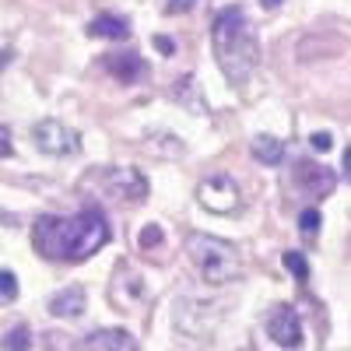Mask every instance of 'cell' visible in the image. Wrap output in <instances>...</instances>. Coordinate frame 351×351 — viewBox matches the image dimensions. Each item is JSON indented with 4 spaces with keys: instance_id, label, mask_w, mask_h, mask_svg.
I'll return each instance as SVG.
<instances>
[{
    "instance_id": "cell-20",
    "label": "cell",
    "mask_w": 351,
    "mask_h": 351,
    "mask_svg": "<svg viewBox=\"0 0 351 351\" xmlns=\"http://www.w3.org/2000/svg\"><path fill=\"white\" fill-rule=\"evenodd\" d=\"M193 4H197V0H169V4H165V14H186Z\"/></svg>"
},
{
    "instance_id": "cell-13",
    "label": "cell",
    "mask_w": 351,
    "mask_h": 351,
    "mask_svg": "<svg viewBox=\"0 0 351 351\" xmlns=\"http://www.w3.org/2000/svg\"><path fill=\"white\" fill-rule=\"evenodd\" d=\"M250 152H253V158L263 162V165H281V158H285V144H281L278 137H271V134H256L253 144H250Z\"/></svg>"
},
{
    "instance_id": "cell-15",
    "label": "cell",
    "mask_w": 351,
    "mask_h": 351,
    "mask_svg": "<svg viewBox=\"0 0 351 351\" xmlns=\"http://www.w3.org/2000/svg\"><path fill=\"white\" fill-rule=\"evenodd\" d=\"M18 299V278L11 271H0V306H8Z\"/></svg>"
},
{
    "instance_id": "cell-7",
    "label": "cell",
    "mask_w": 351,
    "mask_h": 351,
    "mask_svg": "<svg viewBox=\"0 0 351 351\" xmlns=\"http://www.w3.org/2000/svg\"><path fill=\"white\" fill-rule=\"evenodd\" d=\"M291 183L309 197H327L337 183V176H334V169L319 165V162H299L295 169H291Z\"/></svg>"
},
{
    "instance_id": "cell-18",
    "label": "cell",
    "mask_w": 351,
    "mask_h": 351,
    "mask_svg": "<svg viewBox=\"0 0 351 351\" xmlns=\"http://www.w3.org/2000/svg\"><path fill=\"white\" fill-rule=\"evenodd\" d=\"M137 243H141V250L158 246V243H162V228H158V225H148V228H144L141 236H137Z\"/></svg>"
},
{
    "instance_id": "cell-3",
    "label": "cell",
    "mask_w": 351,
    "mask_h": 351,
    "mask_svg": "<svg viewBox=\"0 0 351 351\" xmlns=\"http://www.w3.org/2000/svg\"><path fill=\"white\" fill-rule=\"evenodd\" d=\"M186 253H190V263L197 267V274L208 285H225V281H236L243 274L239 250L225 239L193 232V236H186Z\"/></svg>"
},
{
    "instance_id": "cell-22",
    "label": "cell",
    "mask_w": 351,
    "mask_h": 351,
    "mask_svg": "<svg viewBox=\"0 0 351 351\" xmlns=\"http://www.w3.org/2000/svg\"><path fill=\"white\" fill-rule=\"evenodd\" d=\"M155 49H162V53H169V56H172V53H176V43H172V39H165V36H155Z\"/></svg>"
},
{
    "instance_id": "cell-5",
    "label": "cell",
    "mask_w": 351,
    "mask_h": 351,
    "mask_svg": "<svg viewBox=\"0 0 351 351\" xmlns=\"http://www.w3.org/2000/svg\"><path fill=\"white\" fill-rule=\"evenodd\" d=\"M32 137H36V148L43 155L64 158V155H77L81 152V134L74 127L60 123V120H39L36 130H32Z\"/></svg>"
},
{
    "instance_id": "cell-17",
    "label": "cell",
    "mask_w": 351,
    "mask_h": 351,
    "mask_svg": "<svg viewBox=\"0 0 351 351\" xmlns=\"http://www.w3.org/2000/svg\"><path fill=\"white\" fill-rule=\"evenodd\" d=\"M285 267L295 274L299 281H309V263H306L302 253H285Z\"/></svg>"
},
{
    "instance_id": "cell-23",
    "label": "cell",
    "mask_w": 351,
    "mask_h": 351,
    "mask_svg": "<svg viewBox=\"0 0 351 351\" xmlns=\"http://www.w3.org/2000/svg\"><path fill=\"white\" fill-rule=\"evenodd\" d=\"M344 180H348V183H351V148H348V152H344Z\"/></svg>"
},
{
    "instance_id": "cell-14",
    "label": "cell",
    "mask_w": 351,
    "mask_h": 351,
    "mask_svg": "<svg viewBox=\"0 0 351 351\" xmlns=\"http://www.w3.org/2000/svg\"><path fill=\"white\" fill-rule=\"evenodd\" d=\"M28 344H32V330L25 324H18V327L8 330L4 341H0V351H28Z\"/></svg>"
},
{
    "instance_id": "cell-8",
    "label": "cell",
    "mask_w": 351,
    "mask_h": 351,
    "mask_svg": "<svg viewBox=\"0 0 351 351\" xmlns=\"http://www.w3.org/2000/svg\"><path fill=\"white\" fill-rule=\"evenodd\" d=\"M267 337L281 348H299L302 344V324H299V313L291 306H278L267 316Z\"/></svg>"
},
{
    "instance_id": "cell-4",
    "label": "cell",
    "mask_w": 351,
    "mask_h": 351,
    "mask_svg": "<svg viewBox=\"0 0 351 351\" xmlns=\"http://www.w3.org/2000/svg\"><path fill=\"white\" fill-rule=\"evenodd\" d=\"M197 200H200V208H208L211 215H232V211H239L243 193H239V186H236L232 176L215 172V176H208V180H200Z\"/></svg>"
},
{
    "instance_id": "cell-16",
    "label": "cell",
    "mask_w": 351,
    "mask_h": 351,
    "mask_svg": "<svg viewBox=\"0 0 351 351\" xmlns=\"http://www.w3.org/2000/svg\"><path fill=\"white\" fill-rule=\"evenodd\" d=\"M299 232H302L306 239H316V232H319V211L316 208H309V211L299 215Z\"/></svg>"
},
{
    "instance_id": "cell-12",
    "label": "cell",
    "mask_w": 351,
    "mask_h": 351,
    "mask_svg": "<svg viewBox=\"0 0 351 351\" xmlns=\"http://www.w3.org/2000/svg\"><path fill=\"white\" fill-rule=\"evenodd\" d=\"M88 36H95V39H112V43H123V39H130V25H127V18H116V14H99V18H92V25H88Z\"/></svg>"
},
{
    "instance_id": "cell-24",
    "label": "cell",
    "mask_w": 351,
    "mask_h": 351,
    "mask_svg": "<svg viewBox=\"0 0 351 351\" xmlns=\"http://www.w3.org/2000/svg\"><path fill=\"white\" fill-rule=\"evenodd\" d=\"M260 4H263V8H267V11H274V8L281 4V0H260Z\"/></svg>"
},
{
    "instance_id": "cell-19",
    "label": "cell",
    "mask_w": 351,
    "mask_h": 351,
    "mask_svg": "<svg viewBox=\"0 0 351 351\" xmlns=\"http://www.w3.org/2000/svg\"><path fill=\"white\" fill-rule=\"evenodd\" d=\"M309 148H313V152H330V148H334V137L319 130V134H313V137H309Z\"/></svg>"
},
{
    "instance_id": "cell-6",
    "label": "cell",
    "mask_w": 351,
    "mask_h": 351,
    "mask_svg": "<svg viewBox=\"0 0 351 351\" xmlns=\"http://www.w3.org/2000/svg\"><path fill=\"white\" fill-rule=\"evenodd\" d=\"M99 183L109 200H120V204H137L148 197V180L137 169H106L99 172Z\"/></svg>"
},
{
    "instance_id": "cell-10",
    "label": "cell",
    "mask_w": 351,
    "mask_h": 351,
    "mask_svg": "<svg viewBox=\"0 0 351 351\" xmlns=\"http://www.w3.org/2000/svg\"><path fill=\"white\" fill-rule=\"evenodd\" d=\"M106 71H109L112 77H120L123 84H137V81L148 77V64H144L137 53H120V56H109V60H106Z\"/></svg>"
},
{
    "instance_id": "cell-11",
    "label": "cell",
    "mask_w": 351,
    "mask_h": 351,
    "mask_svg": "<svg viewBox=\"0 0 351 351\" xmlns=\"http://www.w3.org/2000/svg\"><path fill=\"white\" fill-rule=\"evenodd\" d=\"M49 313L53 316H64V319H74L84 313V288L81 285H71L64 291H56V295L49 299Z\"/></svg>"
},
{
    "instance_id": "cell-21",
    "label": "cell",
    "mask_w": 351,
    "mask_h": 351,
    "mask_svg": "<svg viewBox=\"0 0 351 351\" xmlns=\"http://www.w3.org/2000/svg\"><path fill=\"white\" fill-rule=\"evenodd\" d=\"M14 152V144H11V130L4 127V123H0V158H8Z\"/></svg>"
},
{
    "instance_id": "cell-9",
    "label": "cell",
    "mask_w": 351,
    "mask_h": 351,
    "mask_svg": "<svg viewBox=\"0 0 351 351\" xmlns=\"http://www.w3.org/2000/svg\"><path fill=\"white\" fill-rule=\"evenodd\" d=\"M77 351H141L130 330H95L92 337H84Z\"/></svg>"
},
{
    "instance_id": "cell-2",
    "label": "cell",
    "mask_w": 351,
    "mask_h": 351,
    "mask_svg": "<svg viewBox=\"0 0 351 351\" xmlns=\"http://www.w3.org/2000/svg\"><path fill=\"white\" fill-rule=\"evenodd\" d=\"M211 43H215V56H218L221 74L232 84H246V77L260 64V43H256L253 28L246 21V11L243 8H225L215 18Z\"/></svg>"
},
{
    "instance_id": "cell-1",
    "label": "cell",
    "mask_w": 351,
    "mask_h": 351,
    "mask_svg": "<svg viewBox=\"0 0 351 351\" xmlns=\"http://www.w3.org/2000/svg\"><path fill=\"white\" fill-rule=\"evenodd\" d=\"M109 243V221L102 211L88 208L77 211L71 218L60 215H43L32 225V246L39 250V256L46 260H64V263H77L88 260L92 253H99Z\"/></svg>"
}]
</instances>
